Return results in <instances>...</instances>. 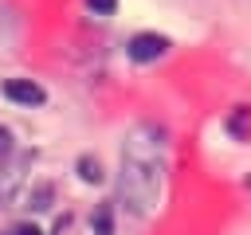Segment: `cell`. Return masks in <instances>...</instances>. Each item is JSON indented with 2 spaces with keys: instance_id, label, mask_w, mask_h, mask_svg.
Masks as SVG:
<instances>
[{
  "instance_id": "obj_1",
  "label": "cell",
  "mask_w": 251,
  "mask_h": 235,
  "mask_svg": "<svg viewBox=\"0 0 251 235\" xmlns=\"http://www.w3.org/2000/svg\"><path fill=\"white\" fill-rule=\"evenodd\" d=\"M161 184H165V129L141 121L126 133L122 145V176H118L122 204L133 215H149L161 200Z\"/></svg>"
},
{
  "instance_id": "obj_2",
  "label": "cell",
  "mask_w": 251,
  "mask_h": 235,
  "mask_svg": "<svg viewBox=\"0 0 251 235\" xmlns=\"http://www.w3.org/2000/svg\"><path fill=\"white\" fill-rule=\"evenodd\" d=\"M165 51H169V39H165V35L141 31V35L129 39V59H133V63H153V59H161Z\"/></svg>"
},
{
  "instance_id": "obj_3",
  "label": "cell",
  "mask_w": 251,
  "mask_h": 235,
  "mask_svg": "<svg viewBox=\"0 0 251 235\" xmlns=\"http://www.w3.org/2000/svg\"><path fill=\"white\" fill-rule=\"evenodd\" d=\"M4 98L20 102V106H39L47 94H43V86L31 82V78H4Z\"/></svg>"
},
{
  "instance_id": "obj_4",
  "label": "cell",
  "mask_w": 251,
  "mask_h": 235,
  "mask_svg": "<svg viewBox=\"0 0 251 235\" xmlns=\"http://www.w3.org/2000/svg\"><path fill=\"white\" fill-rule=\"evenodd\" d=\"M27 161H31V157H20V161H12L8 168H0V204H8V200L16 196V188H20V180H24Z\"/></svg>"
},
{
  "instance_id": "obj_5",
  "label": "cell",
  "mask_w": 251,
  "mask_h": 235,
  "mask_svg": "<svg viewBox=\"0 0 251 235\" xmlns=\"http://www.w3.org/2000/svg\"><path fill=\"white\" fill-rule=\"evenodd\" d=\"M227 133L239 137V141L251 137V110H247V106H235V110L227 114Z\"/></svg>"
},
{
  "instance_id": "obj_6",
  "label": "cell",
  "mask_w": 251,
  "mask_h": 235,
  "mask_svg": "<svg viewBox=\"0 0 251 235\" xmlns=\"http://www.w3.org/2000/svg\"><path fill=\"white\" fill-rule=\"evenodd\" d=\"M90 223H94V235H114V208H110V204L94 208Z\"/></svg>"
},
{
  "instance_id": "obj_7",
  "label": "cell",
  "mask_w": 251,
  "mask_h": 235,
  "mask_svg": "<svg viewBox=\"0 0 251 235\" xmlns=\"http://www.w3.org/2000/svg\"><path fill=\"white\" fill-rule=\"evenodd\" d=\"M78 172H82V180H90V184H98V180H102V172H98V161H94V157H82V161H78Z\"/></svg>"
},
{
  "instance_id": "obj_8",
  "label": "cell",
  "mask_w": 251,
  "mask_h": 235,
  "mask_svg": "<svg viewBox=\"0 0 251 235\" xmlns=\"http://www.w3.org/2000/svg\"><path fill=\"white\" fill-rule=\"evenodd\" d=\"M86 8H90V12H98V16H106V12H114V8H118V0H86Z\"/></svg>"
},
{
  "instance_id": "obj_9",
  "label": "cell",
  "mask_w": 251,
  "mask_h": 235,
  "mask_svg": "<svg viewBox=\"0 0 251 235\" xmlns=\"http://www.w3.org/2000/svg\"><path fill=\"white\" fill-rule=\"evenodd\" d=\"M47 196H51V188L43 184V188H39V192L31 196V208H47Z\"/></svg>"
},
{
  "instance_id": "obj_10",
  "label": "cell",
  "mask_w": 251,
  "mask_h": 235,
  "mask_svg": "<svg viewBox=\"0 0 251 235\" xmlns=\"http://www.w3.org/2000/svg\"><path fill=\"white\" fill-rule=\"evenodd\" d=\"M4 235H39V227H35V223H20V227H12V231H4Z\"/></svg>"
},
{
  "instance_id": "obj_11",
  "label": "cell",
  "mask_w": 251,
  "mask_h": 235,
  "mask_svg": "<svg viewBox=\"0 0 251 235\" xmlns=\"http://www.w3.org/2000/svg\"><path fill=\"white\" fill-rule=\"evenodd\" d=\"M8 153H12V133L0 125V157H8Z\"/></svg>"
},
{
  "instance_id": "obj_12",
  "label": "cell",
  "mask_w": 251,
  "mask_h": 235,
  "mask_svg": "<svg viewBox=\"0 0 251 235\" xmlns=\"http://www.w3.org/2000/svg\"><path fill=\"white\" fill-rule=\"evenodd\" d=\"M247 188H251V180H247Z\"/></svg>"
}]
</instances>
